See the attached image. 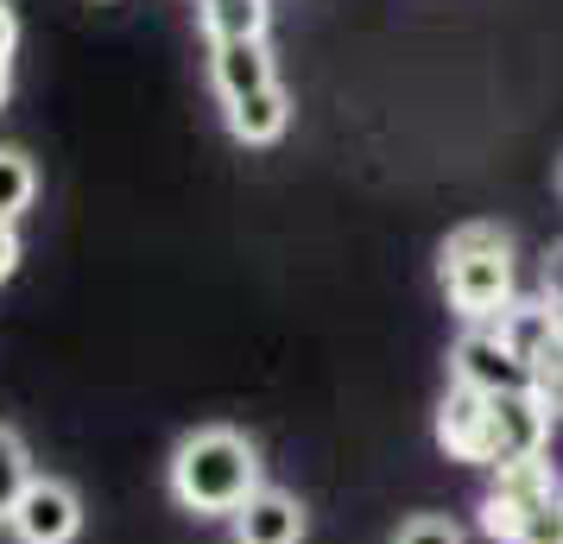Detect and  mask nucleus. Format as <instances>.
Returning <instances> with one entry per match:
<instances>
[{
	"instance_id": "f03ea898",
	"label": "nucleus",
	"mask_w": 563,
	"mask_h": 544,
	"mask_svg": "<svg viewBox=\"0 0 563 544\" xmlns=\"http://www.w3.org/2000/svg\"><path fill=\"white\" fill-rule=\"evenodd\" d=\"M437 279L443 298L462 323H500L519 304L512 286V241L494 222H462L443 247H437Z\"/></svg>"
},
{
	"instance_id": "412c9836",
	"label": "nucleus",
	"mask_w": 563,
	"mask_h": 544,
	"mask_svg": "<svg viewBox=\"0 0 563 544\" xmlns=\"http://www.w3.org/2000/svg\"><path fill=\"white\" fill-rule=\"evenodd\" d=\"M558 190H563V165H558Z\"/></svg>"
},
{
	"instance_id": "dca6fc26",
	"label": "nucleus",
	"mask_w": 563,
	"mask_h": 544,
	"mask_svg": "<svg viewBox=\"0 0 563 544\" xmlns=\"http://www.w3.org/2000/svg\"><path fill=\"white\" fill-rule=\"evenodd\" d=\"M393 544H468V539H462L456 519H443V513H418V519H406V525L393 532Z\"/></svg>"
},
{
	"instance_id": "6e6552de",
	"label": "nucleus",
	"mask_w": 563,
	"mask_h": 544,
	"mask_svg": "<svg viewBox=\"0 0 563 544\" xmlns=\"http://www.w3.org/2000/svg\"><path fill=\"white\" fill-rule=\"evenodd\" d=\"M209 82H216L222 102H241L254 89H273L279 64L266 52V38H254V45H209Z\"/></svg>"
},
{
	"instance_id": "f257e3e1",
	"label": "nucleus",
	"mask_w": 563,
	"mask_h": 544,
	"mask_svg": "<svg viewBox=\"0 0 563 544\" xmlns=\"http://www.w3.org/2000/svg\"><path fill=\"white\" fill-rule=\"evenodd\" d=\"M165 481H172V500L197 519H234L260 488H266V481H260L254 437L234 431V424H203V431H190V437L172 449Z\"/></svg>"
},
{
	"instance_id": "2eb2a0df",
	"label": "nucleus",
	"mask_w": 563,
	"mask_h": 544,
	"mask_svg": "<svg viewBox=\"0 0 563 544\" xmlns=\"http://www.w3.org/2000/svg\"><path fill=\"white\" fill-rule=\"evenodd\" d=\"M532 399L551 418H563V330L532 355Z\"/></svg>"
},
{
	"instance_id": "4468645a",
	"label": "nucleus",
	"mask_w": 563,
	"mask_h": 544,
	"mask_svg": "<svg viewBox=\"0 0 563 544\" xmlns=\"http://www.w3.org/2000/svg\"><path fill=\"white\" fill-rule=\"evenodd\" d=\"M32 481V449L26 437L13 431V424H0V525H7V513H13V500L26 493Z\"/></svg>"
},
{
	"instance_id": "39448f33",
	"label": "nucleus",
	"mask_w": 563,
	"mask_h": 544,
	"mask_svg": "<svg viewBox=\"0 0 563 544\" xmlns=\"http://www.w3.org/2000/svg\"><path fill=\"white\" fill-rule=\"evenodd\" d=\"M450 380L475 392H532V362L494 323H468L450 348Z\"/></svg>"
},
{
	"instance_id": "9b49d317",
	"label": "nucleus",
	"mask_w": 563,
	"mask_h": 544,
	"mask_svg": "<svg viewBox=\"0 0 563 544\" xmlns=\"http://www.w3.org/2000/svg\"><path fill=\"white\" fill-rule=\"evenodd\" d=\"M197 26L209 45H254L273 26V0H197Z\"/></svg>"
},
{
	"instance_id": "f8f14e48",
	"label": "nucleus",
	"mask_w": 563,
	"mask_h": 544,
	"mask_svg": "<svg viewBox=\"0 0 563 544\" xmlns=\"http://www.w3.org/2000/svg\"><path fill=\"white\" fill-rule=\"evenodd\" d=\"M494 330H500V336H507L512 348L526 355V362H532L538 348H544V342H551V336L563 330V311L551 304V298H526V304H512V311L500 317Z\"/></svg>"
},
{
	"instance_id": "aec40b11",
	"label": "nucleus",
	"mask_w": 563,
	"mask_h": 544,
	"mask_svg": "<svg viewBox=\"0 0 563 544\" xmlns=\"http://www.w3.org/2000/svg\"><path fill=\"white\" fill-rule=\"evenodd\" d=\"M544 298L563 311V241L551 247V259H544Z\"/></svg>"
},
{
	"instance_id": "ddd939ff",
	"label": "nucleus",
	"mask_w": 563,
	"mask_h": 544,
	"mask_svg": "<svg viewBox=\"0 0 563 544\" xmlns=\"http://www.w3.org/2000/svg\"><path fill=\"white\" fill-rule=\"evenodd\" d=\"M38 203V165L20 146H0V222H20Z\"/></svg>"
},
{
	"instance_id": "1a4fd4ad",
	"label": "nucleus",
	"mask_w": 563,
	"mask_h": 544,
	"mask_svg": "<svg viewBox=\"0 0 563 544\" xmlns=\"http://www.w3.org/2000/svg\"><path fill=\"white\" fill-rule=\"evenodd\" d=\"M222 121H229V133L241 146H273V140H285V127H291V89L273 82V89H254V96H241V102H222Z\"/></svg>"
},
{
	"instance_id": "9d476101",
	"label": "nucleus",
	"mask_w": 563,
	"mask_h": 544,
	"mask_svg": "<svg viewBox=\"0 0 563 544\" xmlns=\"http://www.w3.org/2000/svg\"><path fill=\"white\" fill-rule=\"evenodd\" d=\"M482 424H487V392L450 380L443 406H437V443H443V456L475 463V456H482Z\"/></svg>"
},
{
	"instance_id": "0eeeda50",
	"label": "nucleus",
	"mask_w": 563,
	"mask_h": 544,
	"mask_svg": "<svg viewBox=\"0 0 563 544\" xmlns=\"http://www.w3.org/2000/svg\"><path fill=\"white\" fill-rule=\"evenodd\" d=\"M229 525H234V544H305L310 513H305V500H298V493L260 488L254 500L229 519Z\"/></svg>"
},
{
	"instance_id": "20e7f679",
	"label": "nucleus",
	"mask_w": 563,
	"mask_h": 544,
	"mask_svg": "<svg viewBox=\"0 0 563 544\" xmlns=\"http://www.w3.org/2000/svg\"><path fill=\"white\" fill-rule=\"evenodd\" d=\"M558 418L538 406L532 392H487V424H482V456L475 468H512V463H538L551 443Z\"/></svg>"
},
{
	"instance_id": "f3484780",
	"label": "nucleus",
	"mask_w": 563,
	"mask_h": 544,
	"mask_svg": "<svg viewBox=\"0 0 563 544\" xmlns=\"http://www.w3.org/2000/svg\"><path fill=\"white\" fill-rule=\"evenodd\" d=\"M519 544H563V493L532 519V525H526V539H519Z\"/></svg>"
},
{
	"instance_id": "7ed1b4c3",
	"label": "nucleus",
	"mask_w": 563,
	"mask_h": 544,
	"mask_svg": "<svg viewBox=\"0 0 563 544\" xmlns=\"http://www.w3.org/2000/svg\"><path fill=\"white\" fill-rule=\"evenodd\" d=\"M558 468L544 463H512V468H494V488L482 500V532L494 544H519L526 539V525H532L551 500H558Z\"/></svg>"
},
{
	"instance_id": "6ab92c4d",
	"label": "nucleus",
	"mask_w": 563,
	"mask_h": 544,
	"mask_svg": "<svg viewBox=\"0 0 563 544\" xmlns=\"http://www.w3.org/2000/svg\"><path fill=\"white\" fill-rule=\"evenodd\" d=\"M13 266H20V229H13V222H0V286L13 279Z\"/></svg>"
},
{
	"instance_id": "a211bd4d",
	"label": "nucleus",
	"mask_w": 563,
	"mask_h": 544,
	"mask_svg": "<svg viewBox=\"0 0 563 544\" xmlns=\"http://www.w3.org/2000/svg\"><path fill=\"white\" fill-rule=\"evenodd\" d=\"M13 52H20V13L0 0V64H13Z\"/></svg>"
},
{
	"instance_id": "423d86ee",
	"label": "nucleus",
	"mask_w": 563,
	"mask_h": 544,
	"mask_svg": "<svg viewBox=\"0 0 563 544\" xmlns=\"http://www.w3.org/2000/svg\"><path fill=\"white\" fill-rule=\"evenodd\" d=\"M7 532L20 544H77L82 539V493L57 475H32L26 493L13 500Z\"/></svg>"
}]
</instances>
